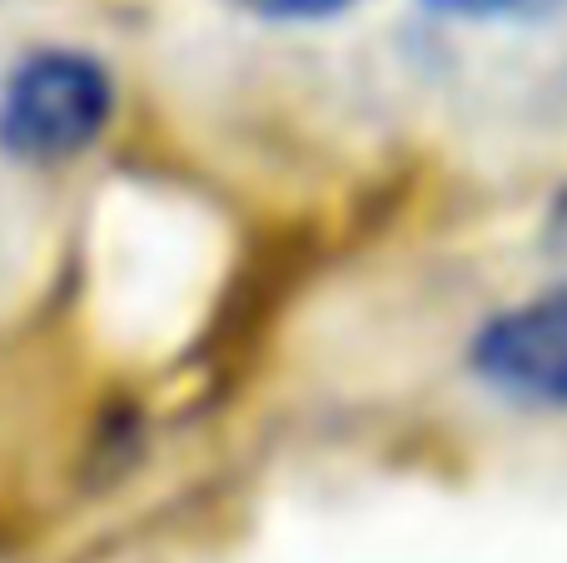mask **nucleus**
Instances as JSON below:
<instances>
[{
	"label": "nucleus",
	"instance_id": "f257e3e1",
	"mask_svg": "<svg viewBox=\"0 0 567 563\" xmlns=\"http://www.w3.org/2000/svg\"><path fill=\"white\" fill-rule=\"evenodd\" d=\"M110 75L90 55L45 50L0 95V145L20 160H70L110 125Z\"/></svg>",
	"mask_w": 567,
	"mask_h": 563
},
{
	"label": "nucleus",
	"instance_id": "f03ea898",
	"mask_svg": "<svg viewBox=\"0 0 567 563\" xmlns=\"http://www.w3.org/2000/svg\"><path fill=\"white\" fill-rule=\"evenodd\" d=\"M473 369L528 405H567V289L498 315L473 345Z\"/></svg>",
	"mask_w": 567,
	"mask_h": 563
},
{
	"label": "nucleus",
	"instance_id": "7ed1b4c3",
	"mask_svg": "<svg viewBox=\"0 0 567 563\" xmlns=\"http://www.w3.org/2000/svg\"><path fill=\"white\" fill-rule=\"evenodd\" d=\"M239 6L259 10V16H275V20H319L343 10L349 0H239Z\"/></svg>",
	"mask_w": 567,
	"mask_h": 563
},
{
	"label": "nucleus",
	"instance_id": "20e7f679",
	"mask_svg": "<svg viewBox=\"0 0 567 563\" xmlns=\"http://www.w3.org/2000/svg\"><path fill=\"white\" fill-rule=\"evenodd\" d=\"M433 6H449V10H503L508 0H433Z\"/></svg>",
	"mask_w": 567,
	"mask_h": 563
}]
</instances>
